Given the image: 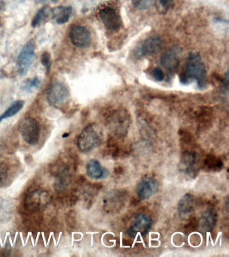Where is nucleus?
<instances>
[{"label":"nucleus","instance_id":"4be33fe9","mask_svg":"<svg viewBox=\"0 0 229 257\" xmlns=\"http://www.w3.org/2000/svg\"><path fill=\"white\" fill-rule=\"evenodd\" d=\"M152 76L158 82H162L164 80L165 75L163 70L160 68L157 67L152 70Z\"/></svg>","mask_w":229,"mask_h":257},{"label":"nucleus","instance_id":"f8f14e48","mask_svg":"<svg viewBox=\"0 0 229 257\" xmlns=\"http://www.w3.org/2000/svg\"><path fill=\"white\" fill-rule=\"evenodd\" d=\"M86 172L88 177L93 180H102L109 176V172L106 168H104L99 161L93 159L90 160L86 165Z\"/></svg>","mask_w":229,"mask_h":257},{"label":"nucleus","instance_id":"dca6fc26","mask_svg":"<svg viewBox=\"0 0 229 257\" xmlns=\"http://www.w3.org/2000/svg\"><path fill=\"white\" fill-rule=\"evenodd\" d=\"M197 156L193 153H186L181 160V168L187 174L194 172L196 166Z\"/></svg>","mask_w":229,"mask_h":257},{"label":"nucleus","instance_id":"aec40b11","mask_svg":"<svg viewBox=\"0 0 229 257\" xmlns=\"http://www.w3.org/2000/svg\"><path fill=\"white\" fill-rule=\"evenodd\" d=\"M40 84H41V80L39 78H34L32 79L27 80V81L24 83L23 88L26 91H32L39 87Z\"/></svg>","mask_w":229,"mask_h":257},{"label":"nucleus","instance_id":"9d476101","mask_svg":"<svg viewBox=\"0 0 229 257\" xmlns=\"http://www.w3.org/2000/svg\"><path fill=\"white\" fill-rule=\"evenodd\" d=\"M151 226V220L146 215L138 214L132 220L128 233L130 236H137L138 235L145 234Z\"/></svg>","mask_w":229,"mask_h":257},{"label":"nucleus","instance_id":"393cba45","mask_svg":"<svg viewBox=\"0 0 229 257\" xmlns=\"http://www.w3.org/2000/svg\"><path fill=\"white\" fill-rule=\"evenodd\" d=\"M41 2H46V0H41Z\"/></svg>","mask_w":229,"mask_h":257},{"label":"nucleus","instance_id":"b1692460","mask_svg":"<svg viewBox=\"0 0 229 257\" xmlns=\"http://www.w3.org/2000/svg\"><path fill=\"white\" fill-rule=\"evenodd\" d=\"M51 1L53 2H55V3H56V2H58V1H59V0H51Z\"/></svg>","mask_w":229,"mask_h":257},{"label":"nucleus","instance_id":"9b49d317","mask_svg":"<svg viewBox=\"0 0 229 257\" xmlns=\"http://www.w3.org/2000/svg\"><path fill=\"white\" fill-rule=\"evenodd\" d=\"M180 48L173 47L169 48L161 57V64L170 72H174L180 64Z\"/></svg>","mask_w":229,"mask_h":257},{"label":"nucleus","instance_id":"4468645a","mask_svg":"<svg viewBox=\"0 0 229 257\" xmlns=\"http://www.w3.org/2000/svg\"><path fill=\"white\" fill-rule=\"evenodd\" d=\"M216 221V213L213 209L205 211L200 220V226L204 232L212 230Z\"/></svg>","mask_w":229,"mask_h":257},{"label":"nucleus","instance_id":"5701e85b","mask_svg":"<svg viewBox=\"0 0 229 257\" xmlns=\"http://www.w3.org/2000/svg\"><path fill=\"white\" fill-rule=\"evenodd\" d=\"M160 4L164 11H168L174 5V0H160Z\"/></svg>","mask_w":229,"mask_h":257},{"label":"nucleus","instance_id":"20e7f679","mask_svg":"<svg viewBox=\"0 0 229 257\" xmlns=\"http://www.w3.org/2000/svg\"><path fill=\"white\" fill-rule=\"evenodd\" d=\"M163 41L160 36H150L138 44L134 50V55L138 59L154 55L161 51Z\"/></svg>","mask_w":229,"mask_h":257},{"label":"nucleus","instance_id":"ddd939ff","mask_svg":"<svg viewBox=\"0 0 229 257\" xmlns=\"http://www.w3.org/2000/svg\"><path fill=\"white\" fill-rule=\"evenodd\" d=\"M194 198L190 194H186L178 203L179 214L182 218H186L194 210Z\"/></svg>","mask_w":229,"mask_h":257},{"label":"nucleus","instance_id":"f03ea898","mask_svg":"<svg viewBox=\"0 0 229 257\" xmlns=\"http://www.w3.org/2000/svg\"><path fill=\"white\" fill-rule=\"evenodd\" d=\"M102 133L99 126L96 124H90L78 137V149L83 153L91 152L102 144Z\"/></svg>","mask_w":229,"mask_h":257},{"label":"nucleus","instance_id":"412c9836","mask_svg":"<svg viewBox=\"0 0 229 257\" xmlns=\"http://www.w3.org/2000/svg\"><path fill=\"white\" fill-rule=\"evenodd\" d=\"M41 59L42 64L45 66L46 70H47V73H49L50 69H51V55H50L49 52H44V53L42 54Z\"/></svg>","mask_w":229,"mask_h":257},{"label":"nucleus","instance_id":"39448f33","mask_svg":"<svg viewBox=\"0 0 229 257\" xmlns=\"http://www.w3.org/2000/svg\"><path fill=\"white\" fill-rule=\"evenodd\" d=\"M159 182L154 177L144 176L136 185V193L141 200H147L158 192Z\"/></svg>","mask_w":229,"mask_h":257},{"label":"nucleus","instance_id":"6e6552de","mask_svg":"<svg viewBox=\"0 0 229 257\" xmlns=\"http://www.w3.org/2000/svg\"><path fill=\"white\" fill-rule=\"evenodd\" d=\"M69 97L67 88L61 82L52 84L47 92V98L50 104L54 106H59L65 103Z\"/></svg>","mask_w":229,"mask_h":257},{"label":"nucleus","instance_id":"1a4fd4ad","mask_svg":"<svg viewBox=\"0 0 229 257\" xmlns=\"http://www.w3.org/2000/svg\"><path fill=\"white\" fill-rule=\"evenodd\" d=\"M99 16L104 26L110 31H117L121 28V18L113 8H102L100 10Z\"/></svg>","mask_w":229,"mask_h":257},{"label":"nucleus","instance_id":"7ed1b4c3","mask_svg":"<svg viewBox=\"0 0 229 257\" xmlns=\"http://www.w3.org/2000/svg\"><path fill=\"white\" fill-rule=\"evenodd\" d=\"M19 128L22 138L28 144L35 146L38 144L41 134V127L39 122L35 118H24L20 122Z\"/></svg>","mask_w":229,"mask_h":257},{"label":"nucleus","instance_id":"a211bd4d","mask_svg":"<svg viewBox=\"0 0 229 257\" xmlns=\"http://www.w3.org/2000/svg\"><path fill=\"white\" fill-rule=\"evenodd\" d=\"M49 11V10L48 7H44L40 10L36 14L35 18H33V21H32V26L35 28L39 26L43 20H45V18L48 17Z\"/></svg>","mask_w":229,"mask_h":257},{"label":"nucleus","instance_id":"0eeeda50","mask_svg":"<svg viewBox=\"0 0 229 257\" xmlns=\"http://www.w3.org/2000/svg\"><path fill=\"white\" fill-rule=\"evenodd\" d=\"M69 35L71 43L76 47L87 48L91 43V34L84 26H72L70 28Z\"/></svg>","mask_w":229,"mask_h":257},{"label":"nucleus","instance_id":"423d86ee","mask_svg":"<svg viewBox=\"0 0 229 257\" xmlns=\"http://www.w3.org/2000/svg\"><path fill=\"white\" fill-rule=\"evenodd\" d=\"M35 40H31L26 43L17 58L19 72L21 75L27 73L28 69L33 62L35 52Z\"/></svg>","mask_w":229,"mask_h":257},{"label":"nucleus","instance_id":"6ab92c4d","mask_svg":"<svg viewBox=\"0 0 229 257\" xmlns=\"http://www.w3.org/2000/svg\"><path fill=\"white\" fill-rule=\"evenodd\" d=\"M132 5L136 9L146 10L154 5L155 0H131Z\"/></svg>","mask_w":229,"mask_h":257},{"label":"nucleus","instance_id":"2eb2a0df","mask_svg":"<svg viewBox=\"0 0 229 257\" xmlns=\"http://www.w3.org/2000/svg\"><path fill=\"white\" fill-rule=\"evenodd\" d=\"M51 13L57 24H65L71 17L72 8L71 6H59L54 8Z\"/></svg>","mask_w":229,"mask_h":257},{"label":"nucleus","instance_id":"f257e3e1","mask_svg":"<svg viewBox=\"0 0 229 257\" xmlns=\"http://www.w3.org/2000/svg\"><path fill=\"white\" fill-rule=\"evenodd\" d=\"M206 66L200 54L197 52L190 53L184 70L180 74L181 83L188 84L193 80H196L198 87L204 88L206 84Z\"/></svg>","mask_w":229,"mask_h":257},{"label":"nucleus","instance_id":"f3484780","mask_svg":"<svg viewBox=\"0 0 229 257\" xmlns=\"http://www.w3.org/2000/svg\"><path fill=\"white\" fill-rule=\"evenodd\" d=\"M25 105V101L22 100H16L8 108V109L6 110L5 112L1 116H0V123L3 121V120L6 118L12 117L16 115V114L19 113L22 109H23Z\"/></svg>","mask_w":229,"mask_h":257}]
</instances>
